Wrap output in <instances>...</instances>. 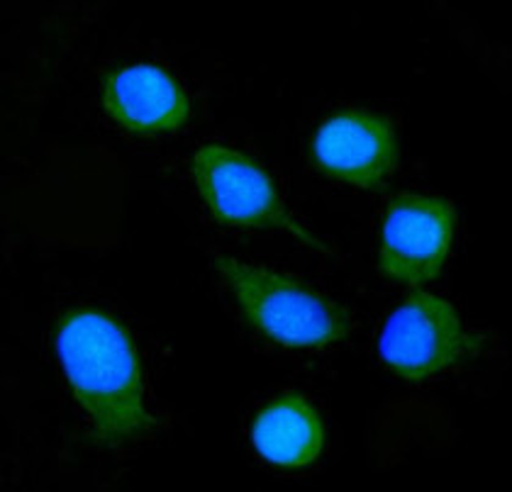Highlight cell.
<instances>
[{
	"instance_id": "ba28073f",
	"label": "cell",
	"mask_w": 512,
	"mask_h": 492,
	"mask_svg": "<svg viewBox=\"0 0 512 492\" xmlns=\"http://www.w3.org/2000/svg\"><path fill=\"white\" fill-rule=\"evenodd\" d=\"M252 444L259 456L274 466H310L322 449V422L308 402L276 400L256 417Z\"/></svg>"
},
{
	"instance_id": "277c9868",
	"label": "cell",
	"mask_w": 512,
	"mask_h": 492,
	"mask_svg": "<svg viewBox=\"0 0 512 492\" xmlns=\"http://www.w3.org/2000/svg\"><path fill=\"white\" fill-rule=\"evenodd\" d=\"M464 332L452 305L415 290L383 320L376 349L383 366L405 378H422L456 361Z\"/></svg>"
},
{
	"instance_id": "52a82bcc",
	"label": "cell",
	"mask_w": 512,
	"mask_h": 492,
	"mask_svg": "<svg viewBox=\"0 0 512 492\" xmlns=\"http://www.w3.org/2000/svg\"><path fill=\"white\" fill-rule=\"evenodd\" d=\"M105 105L113 120L135 134H166L186 122L183 88L152 64L127 66L110 78Z\"/></svg>"
},
{
	"instance_id": "6da1fadb",
	"label": "cell",
	"mask_w": 512,
	"mask_h": 492,
	"mask_svg": "<svg viewBox=\"0 0 512 492\" xmlns=\"http://www.w3.org/2000/svg\"><path fill=\"white\" fill-rule=\"evenodd\" d=\"M61 366L76 398L108 441H125L149 427L139 363L125 329L110 317L79 310L57 332Z\"/></svg>"
},
{
	"instance_id": "5b68a950",
	"label": "cell",
	"mask_w": 512,
	"mask_h": 492,
	"mask_svg": "<svg viewBox=\"0 0 512 492\" xmlns=\"http://www.w3.org/2000/svg\"><path fill=\"white\" fill-rule=\"evenodd\" d=\"M454 237L447 200L405 195L393 200L383 220L378 268L400 283H427L442 271Z\"/></svg>"
},
{
	"instance_id": "3957f363",
	"label": "cell",
	"mask_w": 512,
	"mask_h": 492,
	"mask_svg": "<svg viewBox=\"0 0 512 492\" xmlns=\"http://www.w3.org/2000/svg\"><path fill=\"white\" fill-rule=\"evenodd\" d=\"M188 169L205 208L220 220L244 227H283L320 246L305 229L293 225L278 203L269 176L247 156L208 144L193 154Z\"/></svg>"
},
{
	"instance_id": "7a4b0ae2",
	"label": "cell",
	"mask_w": 512,
	"mask_h": 492,
	"mask_svg": "<svg viewBox=\"0 0 512 492\" xmlns=\"http://www.w3.org/2000/svg\"><path fill=\"white\" fill-rule=\"evenodd\" d=\"M213 266L242 320L271 344L317 351L352 332L354 322L344 307L286 273L225 254H215Z\"/></svg>"
},
{
	"instance_id": "8992f818",
	"label": "cell",
	"mask_w": 512,
	"mask_h": 492,
	"mask_svg": "<svg viewBox=\"0 0 512 492\" xmlns=\"http://www.w3.org/2000/svg\"><path fill=\"white\" fill-rule=\"evenodd\" d=\"M313 159L330 176L374 188L386 181L398 164L395 132L391 122L376 113H339L317 130Z\"/></svg>"
}]
</instances>
